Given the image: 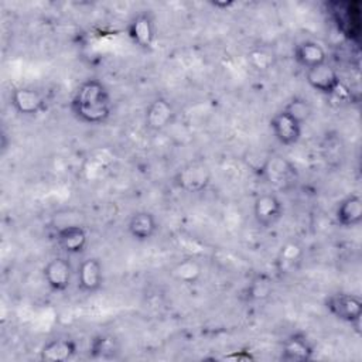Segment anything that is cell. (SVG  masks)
<instances>
[{
  "instance_id": "cell-1",
  "label": "cell",
  "mask_w": 362,
  "mask_h": 362,
  "mask_svg": "<svg viewBox=\"0 0 362 362\" xmlns=\"http://www.w3.org/2000/svg\"><path fill=\"white\" fill-rule=\"evenodd\" d=\"M69 109L72 116L83 124H102L112 115L113 102L106 85L95 78L79 83L72 95Z\"/></svg>"
},
{
  "instance_id": "cell-2",
  "label": "cell",
  "mask_w": 362,
  "mask_h": 362,
  "mask_svg": "<svg viewBox=\"0 0 362 362\" xmlns=\"http://www.w3.org/2000/svg\"><path fill=\"white\" fill-rule=\"evenodd\" d=\"M324 307L335 320L352 327L361 325L362 300L359 296L345 291L332 293L325 298Z\"/></svg>"
},
{
  "instance_id": "cell-3",
  "label": "cell",
  "mask_w": 362,
  "mask_h": 362,
  "mask_svg": "<svg viewBox=\"0 0 362 362\" xmlns=\"http://www.w3.org/2000/svg\"><path fill=\"white\" fill-rule=\"evenodd\" d=\"M211 170L205 163L191 161L174 174V185L187 194H199L211 184Z\"/></svg>"
},
{
  "instance_id": "cell-4",
  "label": "cell",
  "mask_w": 362,
  "mask_h": 362,
  "mask_svg": "<svg viewBox=\"0 0 362 362\" xmlns=\"http://www.w3.org/2000/svg\"><path fill=\"white\" fill-rule=\"evenodd\" d=\"M262 177L276 189L287 191L297 182V168L281 156L269 157L262 167Z\"/></svg>"
},
{
  "instance_id": "cell-5",
  "label": "cell",
  "mask_w": 362,
  "mask_h": 362,
  "mask_svg": "<svg viewBox=\"0 0 362 362\" xmlns=\"http://www.w3.org/2000/svg\"><path fill=\"white\" fill-rule=\"evenodd\" d=\"M284 205L274 192L259 194L253 201V219L262 229H270L283 218Z\"/></svg>"
},
{
  "instance_id": "cell-6",
  "label": "cell",
  "mask_w": 362,
  "mask_h": 362,
  "mask_svg": "<svg viewBox=\"0 0 362 362\" xmlns=\"http://www.w3.org/2000/svg\"><path fill=\"white\" fill-rule=\"evenodd\" d=\"M42 279L51 291L64 293L71 287L75 279V272L66 257L55 256L45 263Z\"/></svg>"
},
{
  "instance_id": "cell-7",
  "label": "cell",
  "mask_w": 362,
  "mask_h": 362,
  "mask_svg": "<svg viewBox=\"0 0 362 362\" xmlns=\"http://www.w3.org/2000/svg\"><path fill=\"white\" fill-rule=\"evenodd\" d=\"M127 35L130 41L140 49H150L157 37L156 20L150 11L136 13L127 24Z\"/></svg>"
},
{
  "instance_id": "cell-8",
  "label": "cell",
  "mask_w": 362,
  "mask_h": 362,
  "mask_svg": "<svg viewBox=\"0 0 362 362\" xmlns=\"http://www.w3.org/2000/svg\"><path fill=\"white\" fill-rule=\"evenodd\" d=\"M11 107L21 116H37L47 109L44 95L33 86H17L10 93Z\"/></svg>"
},
{
  "instance_id": "cell-9",
  "label": "cell",
  "mask_w": 362,
  "mask_h": 362,
  "mask_svg": "<svg viewBox=\"0 0 362 362\" xmlns=\"http://www.w3.org/2000/svg\"><path fill=\"white\" fill-rule=\"evenodd\" d=\"M269 126L276 141L286 147L297 144L303 134V124L284 109L270 117Z\"/></svg>"
},
{
  "instance_id": "cell-10",
  "label": "cell",
  "mask_w": 362,
  "mask_h": 362,
  "mask_svg": "<svg viewBox=\"0 0 362 362\" xmlns=\"http://www.w3.org/2000/svg\"><path fill=\"white\" fill-rule=\"evenodd\" d=\"M174 105L164 96L154 98L144 109V126L148 132H163L174 122Z\"/></svg>"
},
{
  "instance_id": "cell-11",
  "label": "cell",
  "mask_w": 362,
  "mask_h": 362,
  "mask_svg": "<svg viewBox=\"0 0 362 362\" xmlns=\"http://www.w3.org/2000/svg\"><path fill=\"white\" fill-rule=\"evenodd\" d=\"M76 287L83 294H95L103 286V266L96 257L83 259L75 272Z\"/></svg>"
},
{
  "instance_id": "cell-12",
  "label": "cell",
  "mask_w": 362,
  "mask_h": 362,
  "mask_svg": "<svg viewBox=\"0 0 362 362\" xmlns=\"http://www.w3.org/2000/svg\"><path fill=\"white\" fill-rule=\"evenodd\" d=\"M305 81L310 88L321 95H335L341 88L339 74L328 62L305 71Z\"/></svg>"
},
{
  "instance_id": "cell-13",
  "label": "cell",
  "mask_w": 362,
  "mask_h": 362,
  "mask_svg": "<svg viewBox=\"0 0 362 362\" xmlns=\"http://www.w3.org/2000/svg\"><path fill=\"white\" fill-rule=\"evenodd\" d=\"M314 356V344L304 332H293L286 337L280 348V361L307 362Z\"/></svg>"
},
{
  "instance_id": "cell-14",
  "label": "cell",
  "mask_w": 362,
  "mask_h": 362,
  "mask_svg": "<svg viewBox=\"0 0 362 362\" xmlns=\"http://www.w3.org/2000/svg\"><path fill=\"white\" fill-rule=\"evenodd\" d=\"M126 229H127L129 236L133 240L148 242L157 235V232L160 229V223L153 212L141 209V211H136L134 214L130 215Z\"/></svg>"
},
{
  "instance_id": "cell-15",
  "label": "cell",
  "mask_w": 362,
  "mask_h": 362,
  "mask_svg": "<svg viewBox=\"0 0 362 362\" xmlns=\"http://www.w3.org/2000/svg\"><path fill=\"white\" fill-rule=\"evenodd\" d=\"M55 242L58 247L71 256L82 255L88 246V232L79 225H68L57 230Z\"/></svg>"
},
{
  "instance_id": "cell-16",
  "label": "cell",
  "mask_w": 362,
  "mask_h": 362,
  "mask_svg": "<svg viewBox=\"0 0 362 362\" xmlns=\"http://www.w3.org/2000/svg\"><path fill=\"white\" fill-rule=\"evenodd\" d=\"M78 352L76 342L69 337H55L48 339L40 349V359L44 362H66Z\"/></svg>"
},
{
  "instance_id": "cell-17",
  "label": "cell",
  "mask_w": 362,
  "mask_h": 362,
  "mask_svg": "<svg viewBox=\"0 0 362 362\" xmlns=\"http://www.w3.org/2000/svg\"><path fill=\"white\" fill-rule=\"evenodd\" d=\"M335 222L342 228H355L362 222V198L352 192L345 195L335 206Z\"/></svg>"
},
{
  "instance_id": "cell-18",
  "label": "cell",
  "mask_w": 362,
  "mask_h": 362,
  "mask_svg": "<svg viewBox=\"0 0 362 362\" xmlns=\"http://www.w3.org/2000/svg\"><path fill=\"white\" fill-rule=\"evenodd\" d=\"M327 51L325 48L314 40H303L296 44L293 49L294 61L304 68V71L315 68L327 62Z\"/></svg>"
},
{
  "instance_id": "cell-19",
  "label": "cell",
  "mask_w": 362,
  "mask_h": 362,
  "mask_svg": "<svg viewBox=\"0 0 362 362\" xmlns=\"http://www.w3.org/2000/svg\"><path fill=\"white\" fill-rule=\"evenodd\" d=\"M120 342L112 334H98L89 342V356L92 359H115L120 354Z\"/></svg>"
},
{
  "instance_id": "cell-20",
  "label": "cell",
  "mask_w": 362,
  "mask_h": 362,
  "mask_svg": "<svg viewBox=\"0 0 362 362\" xmlns=\"http://www.w3.org/2000/svg\"><path fill=\"white\" fill-rule=\"evenodd\" d=\"M171 276L182 284H194L202 276V266L198 260L185 257L171 267Z\"/></svg>"
},
{
  "instance_id": "cell-21",
  "label": "cell",
  "mask_w": 362,
  "mask_h": 362,
  "mask_svg": "<svg viewBox=\"0 0 362 362\" xmlns=\"http://www.w3.org/2000/svg\"><path fill=\"white\" fill-rule=\"evenodd\" d=\"M273 293V280L270 276L260 273L256 274L246 286L243 294L245 300L250 303H257V301H264L269 298Z\"/></svg>"
},
{
  "instance_id": "cell-22",
  "label": "cell",
  "mask_w": 362,
  "mask_h": 362,
  "mask_svg": "<svg viewBox=\"0 0 362 362\" xmlns=\"http://www.w3.org/2000/svg\"><path fill=\"white\" fill-rule=\"evenodd\" d=\"M301 259H303V247L294 240L286 242L280 247V252L277 255V260H276L277 269L280 273H290L297 269Z\"/></svg>"
},
{
  "instance_id": "cell-23",
  "label": "cell",
  "mask_w": 362,
  "mask_h": 362,
  "mask_svg": "<svg viewBox=\"0 0 362 362\" xmlns=\"http://www.w3.org/2000/svg\"><path fill=\"white\" fill-rule=\"evenodd\" d=\"M293 117H296L301 124H304L313 115V107L310 102L303 96H294L288 100V103L283 107Z\"/></svg>"
}]
</instances>
